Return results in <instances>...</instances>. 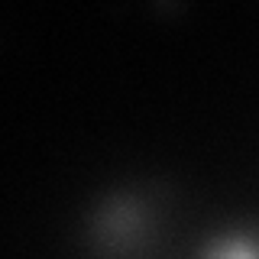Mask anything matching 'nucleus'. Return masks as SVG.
I'll use <instances>...</instances> for the list:
<instances>
[{
    "label": "nucleus",
    "instance_id": "nucleus-1",
    "mask_svg": "<svg viewBox=\"0 0 259 259\" xmlns=\"http://www.w3.org/2000/svg\"><path fill=\"white\" fill-rule=\"evenodd\" d=\"M198 259H259V237L246 230L214 233L198 249Z\"/></svg>",
    "mask_w": 259,
    "mask_h": 259
}]
</instances>
